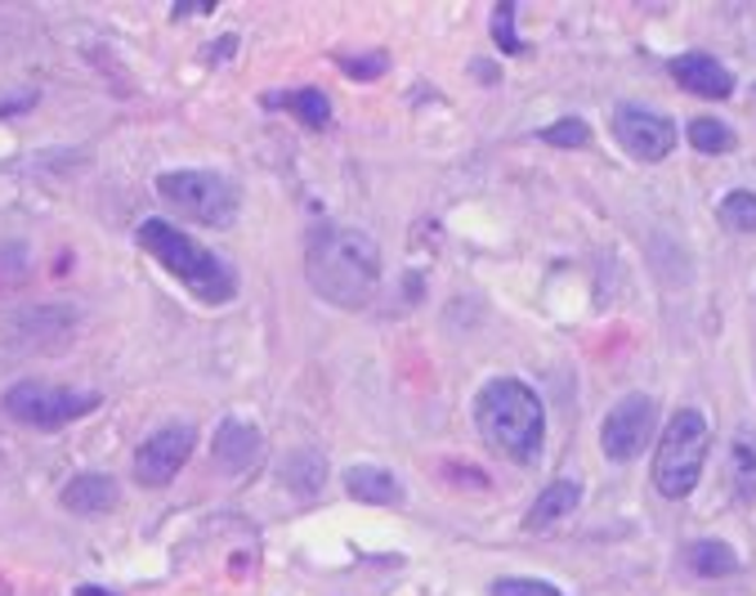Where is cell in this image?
<instances>
[{"label":"cell","mask_w":756,"mask_h":596,"mask_svg":"<svg viewBox=\"0 0 756 596\" xmlns=\"http://www.w3.org/2000/svg\"><path fill=\"white\" fill-rule=\"evenodd\" d=\"M305 274L322 301L340 310H363L381 288V247L363 229L322 225L309 234Z\"/></svg>","instance_id":"1"},{"label":"cell","mask_w":756,"mask_h":596,"mask_svg":"<svg viewBox=\"0 0 756 596\" xmlns=\"http://www.w3.org/2000/svg\"><path fill=\"white\" fill-rule=\"evenodd\" d=\"M474 426L489 440L493 453H502L511 462H533L546 440L541 400L519 377H493L474 394Z\"/></svg>","instance_id":"2"},{"label":"cell","mask_w":756,"mask_h":596,"mask_svg":"<svg viewBox=\"0 0 756 596\" xmlns=\"http://www.w3.org/2000/svg\"><path fill=\"white\" fill-rule=\"evenodd\" d=\"M140 247L162 264L166 274H175L197 301L224 305V301L238 296V274L229 270L216 251H206L197 238H188L171 220H144L140 225Z\"/></svg>","instance_id":"3"},{"label":"cell","mask_w":756,"mask_h":596,"mask_svg":"<svg viewBox=\"0 0 756 596\" xmlns=\"http://www.w3.org/2000/svg\"><path fill=\"white\" fill-rule=\"evenodd\" d=\"M708 448H712V431L703 422L699 409H680L662 440H658V453H654V489L662 498H690L699 476H703V462H708Z\"/></svg>","instance_id":"4"},{"label":"cell","mask_w":756,"mask_h":596,"mask_svg":"<svg viewBox=\"0 0 756 596\" xmlns=\"http://www.w3.org/2000/svg\"><path fill=\"white\" fill-rule=\"evenodd\" d=\"M157 193L179 216H188L197 225H211V229H229L242 212L238 184L216 175V171H166V175H157Z\"/></svg>","instance_id":"5"},{"label":"cell","mask_w":756,"mask_h":596,"mask_svg":"<svg viewBox=\"0 0 756 596\" xmlns=\"http://www.w3.org/2000/svg\"><path fill=\"white\" fill-rule=\"evenodd\" d=\"M95 409H99L95 390H67V386H50V381H19L6 390V413L36 431H58Z\"/></svg>","instance_id":"6"},{"label":"cell","mask_w":756,"mask_h":596,"mask_svg":"<svg viewBox=\"0 0 756 596\" xmlns=\"http://www.w3.org/2000/svg\"><path fill=\"white\" fill-rule=\"evenodd\" d=\"M654 422H658V404L649 400V394H623L604 426H600V448L609 462H632L645 453V444L654 440Z\"/></svg>","instance_id":"7"},{"label":"cell","mask_w":756,"mask_h":596,"mask_svg":"<svg viewBox=\"0 0 756 596\" xmlns=\"http://www.w3.org/2000/svg\"><path fill=\"white\" fill-rule=\"evenodd\" d=\"M613 136L640 162H662L676 149L671 117H662L658 108H645V104H617L613 108Z\"/></svg>","instance_id":"8"},{"label":"cell","mask_w":756,"mask_h":596,"mask_svg":"<svg viewBox=\"0 0 756 596\" xmlns=\"http://www.w3.org/2000/svg\"><path fill=\"white\" fill-rule=\"evenodd\" d=\"M188 453H193V426L175 422V426L153 431V435L140 444V453H134V480L149 485V489L171 485V480L179 476V467L188 462Z\"/></svg>","instance_id":"9"},{"label":"cell","mask_w":756,"mask_h":596,"mask_svg":"<svg viewBox=\"0 0 756 596\" xmlns=\"http://www.w3.org/2000/svg\"><path fill=\"white\" fill-rule=\"evenodd\" d=\"M671 77L690 95H703V99H730L734 95V73L725 63H716L712 54H676Z\"/></svg>","instance_id":"10"},{"label":"cell","mask_w":756,"mask_h":596,"mask_svg":"<svg viewBox=\"0 0 756 596\" xmlns=\"http://www.w3.org/2000/svg\"><path fill=\"white\" fill-rule=\"evenodd\" d=\"M117 498H121L117 480L112 476H99V472H86V476L63 485V507L77 511V516H103V511L117 507Z\"/></svg>","instance_id":"11"},{"label":"cell","mask_w":756,"mask_h":596,"mask_svg":"<svg viewBox=\"0 0 756 596\" xmlns=\"http://www.w3.org/2000/svg\"><path fill=\"white\" fill-rule=\"evenodd\" d=\"M260 431L251 426V422H238V418H229V422H220V431H216V462L224 472H246L251 462L260 457Z\"/></svg>","instance_id":"12"},{"label":"cell","mask_w":756,"mask_h":596,"mask_svg":"<svg viewBox=\"0 0 756 596\" xmlns=\"http://www.w3.org/2000/svg\"><path fill=\"white\" fill-rule=\"evenodd\" d=\"M578 502H582V485L578 480H556V485H546L541 494H537V502H533V511H528V529H551V524H560L569 511H578Z\"/></svg>","instance_id":"13"},{"label":"cell","mask_w":756,"mask_h":596,"mask_svg":"<svg viewBox=\"0 0 756 596\" xmlns=\"http://www.w3.org/2000/svg\"><path fill=\"white\" fill-rule=\"evenodd\" d=\"M346 489H350V498L372 502V507H394V502H403V485H398L385 467H363V462L346 472Z\"/></svg>","instance_id":"14"},{"label":"cell","mask_w":756,"mask_h":596,"mask_svg":"<svg viewBox=\"0 0 756 596\" xmlns=\"http://www.w3.org/2000/svg\"><path fill=\"white\" fill-rule=\"evenodd\" d=\"M730 485L743 502H756V426H738L730 440Z\"/></svg>","instance_id":"15"},{"label":"cell","mask_w":756,"mask_h":596,"mask_svg":"<svg viewBox=\"0 0 756 596\" xmlns=\"http://www.w3.org/2000/svg\"><path fill=\"white\" fill-rule=\"evenodd\" d=\"M690 144L699 149V153H708V158H721V153H734V144H738V136L725 126V121H716V117H694L690 121Z\"/></svg>","instance_id":"16"},{"label":"cell","mask_w":756,"mask_h":596,"mask_svg":"<svg viewBox=\"0 0 756 596\" xmlns=\"http://www.w3.org/2000/svg\"><path fill=\"white\" fill-rule=\"evenodd\" d=\"M690 570H694V574H703V578H725V574H734V570H738V556H734V548H730V543L703 539V543H694V548H690Z\"/></svg>","instance_id":"17"},{"label":"cell","mask_w":756,"mask_h":596,"mask_svg":"<svg viewBox=\"0 0 756 596\" xmlns=\"http://www.w3.org/2000/svg\"><path fill=\"white\" fill-rule=\"evenodd\" d=\"M283 476H287V485H292L296 494H314V489L322 485L327 467H322V457H318V453L300 448V453H292V457H287V467H283Z\"/></svg>","instance_id":"18"},{"label":"cell","mask_w":756,"mask_h":596,"mask_svg":"<svg viewBox=\"0 0 756 596\" xmlns=\"http://www.w3.org/2000/svg\"><path fill=\"white\" fill-rule=\"evenodd\" d=\"M721 225H730L734 234H756V193L738 188V193H725L721 207H716Z\"/></svg>","instance_id":"19"},{"label":"cell","mask_w":756,"mask_h":596,"mask_svg":"<svg viewBox=\"0 0 756 596\" xmlns=\"http://www.w3.org/2000/svg\"><path fill=\"white\" fill-rule=\"evenodd\" d=\"M273 104H287L305 126H314V130H322L327 121H331V99L322 95V90H296V95H287V99H273Z\"/></svg>","instance_id":"20"},{"label":"cell","mask_w":756,"mask_h":596,"mask_svg":"<svg viewBox=\"0 0 756 596\" xmlns=\"http://www.w3.org/2000/svg\"><path fill=\"white\" fill-rule=\"evenodd\" d=\"M541 140L551 144V149H582L591 140V126L582 117H560L556 126H546L541 130Z\"/></svg>","instance_id":"21"},{"label":"cell","mask_w":756,"mask_h":596,"mask_svg":"<svg viewBox=\"0 0 756 596\" xmlns=\"http://www.w3.org/2000/svg\"><path fill=\"white\" fill-rule=\"evenodd\" d=\"M489 596H565V592L541 578H497Z\"/></svg>","instance_id":"22"},{"label":"cell","mask_w":756,"mask_h":596,"mask_svg":"<svg viewBox=\"0 0 756 596\" xmlns=\"http://www.w3.org/2000/svg\"><path fill=\"white\" fill-rule=\"evenodd\" d=\"M340 68H346L354 82H372V77H381L385 68H390V58L385 54H359V58H340Z\"/></svg>","instance_id":"23"},{"label":"cell","mask_w":756,"mask_h":596,"mask_svg":"<svg viewBox=\"0 0 756 596\" xmlns=\"http://www.w3.org/2000/svg\"><path fill=\"white\" fill-rule=\"evenodd\" d=\"M493 36H497V45H502L506 54H519V50H524L519 36H515V6H497V10H493Z\"/></svg>","instance_id":"24"},{"label":"cell","mask_w":756,"mask_h":596,"mask_svg":"<svg viewBox=\"0 0 756 596\" xmlns=\"http://www.w3.org/2000/svg\"><path fill=\"white\" fill-rule=\"evenodd\" d=\"M77 596H112V592H99V587H77Z\"/></svg>","instance_id":"25"}]
</instances>
